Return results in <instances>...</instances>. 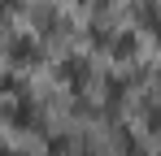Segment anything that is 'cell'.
<instances>
[{
	"label": "cell",
	"instance_id": "277c9868",
	"mask_svg": "<svg viewBox=\"0 0 161 156\" xmlns=\"http://www.w3.org/2000/svg\"><path fill=\"white\" fill-rule=\"evenodd\" d=\"M0 156H13V152H9V148H4V143H0Z\"/></svg>",
	"mask_w": 161,
	"mask_h": 156
},
{
	"label": "cell",
	"instance_id": "7a4b0ae2",
	"mask_svg": "<svg viewBox=\"0 0 161 156\" xmlns=\"http://www.w3.org/2000/svg\"><path fill=\"white\" fill-rule=\"evenodd\" d=\"M61 74H65V82H70V87H79L87 70H83V61H65V65H61Z\"/></svg>",
	"mask_w": 161,
	"mask_h": 156
},
{
	"label": "cell",
	"instance_id": "6da1fadb",
	"mask_svg": "<svg viewBox=\"0 0 161 156\" xmlns=\"http://www.w3.org/2000/svg\"><path fill=\"white\" fill-rule=\"evenodd\" d=\"M9 122H13V126H35V104H31V100H18L13 108H9Z\"/></svg>",
	"mask_w": 161,
	"mask_h": 156
},
{
	"label": "cell",
	"instance_id": "3957f363",
	"mask_svg": "<svg viewBox=\"0 0 161 156\" xmlns=\"http://www.w3.org/2000/svg\"><path fill=\"white\" fill-rule=\"evenodd\" d=\"M0 91H18V82H13V74H0Z\"/></svg>",
	"mask_w": 161,
	"mask_h": 156
}]
</instances>
